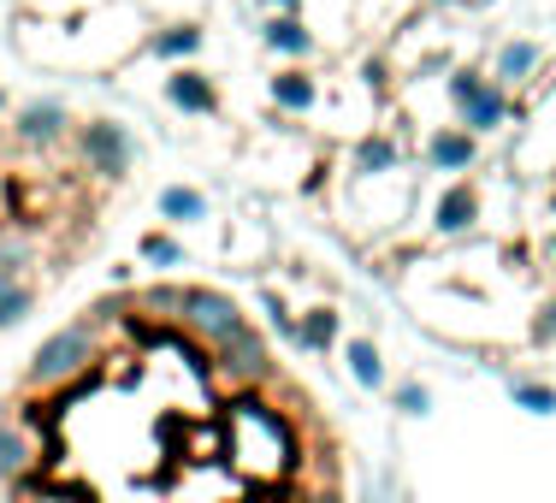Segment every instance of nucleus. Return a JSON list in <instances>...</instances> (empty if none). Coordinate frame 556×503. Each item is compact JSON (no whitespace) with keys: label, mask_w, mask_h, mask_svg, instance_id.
<instances>
[{"label":"nucleus","mask_w":556,"mask_h":503,"mask_svg":"<svg viewBox=\"0 0 556 503\" xmlns=\"http://www.w3.org/2000/svg\"><path fill=\"white\" fill-rule=\"evenodd\" d=\"M444 96H450V113H456V125L473 130V137H492V130H503L515 113H521L509 89H503L497 77L473 72V65H450Z\"/></svg>","instance_id":"1"},{"label":"nucleus","mask_w":556,"mask_h":503,"mask_svg":"<svg viewBox=\"0 0 556 503\" xmlns=\"http://www.w3.org/2000/svg\"><path fill=\"white\" fill-rule=\"evenodd\" d=\"M96 362V320H72L60 332H48L30 355V386H65V379H84Z\"/></svg>","instance_id":"2"},{"label":"nucleus","mask_w":556,"mask_h":503,"mask_svg":"<svg viewBox=\"0 0 556 503\" xmlns=\"http://www.w3.org/2000/svg\"><path fill=\"white\" fill-rule=\"evenodd\" d=\"M72 142H77L84 172L101 184H118L130 172V161H137V142H130V130L118 125V118H89V125L72 130Z\"/></svg>","instance_id":"3"},{"label":"nucleus","mask_w":556,"mask_h":503,"mask_svg":"<svg viewBox=\"0 0 556 503\" xmlns=\"http://www.w3.org/2000/svg\"><path fill=\"white\" fill-rule=\"evenodd\" d=\"M178 320L202 343H219L225 332L243 326V309H237V297H225L219 285H184L178 290Z\"/></svg>","instance_id":"4"},{"label":"nucleus","mask_w":556,"mask_h":503,"mask_svg":"<svg viewBox=\"0 0 556 503\" xmlns=\"http://www.w3.org/2000/svg\"><path fill=\"white\" fill-rule=\"evenodd\" d=\"M214 367L219 379H231V386H261V379L273 374V355H267V338L255 332V326H237V332H225L214 343Z\"/></svg>","instance_id":"5"},{"label":"nucleus","mask_w":556,"mask_h":503,"mask_svg":"<svg viewBox=\"0 0 556 503\" xmlns=\"http://www.w3.org/2000/svg\"><path fill=\"white\" fill-rule=\"evenodd\" d=\"M420 161H427V172L462 178V172L480 166V137L462 130V125H439V130H427V142H420Z\"/></svg>","instance_id":"6"},{"label":"nucleus","mask_w":556,"mask_h":503,"mask_svg":"<svg viewBox=\"0 0 556 503\" xmlns=\"http://www.w3.org/2000/svg\"><path fill=\"white\" fill-rule=\"evenodd\" d=\"M166 101L178 108L184 118H219V84L202 72V65H172L166 72Z\"/></svg>","instance_id":"7"},{"label":"nucleus","mask_w":556,"mask_h":503,"mask_svg":"<svg viewBox=\"0 0 556 503\" xmlns=\"http://www.w3.org/2000/svg\"><path fill=\"white\" fill-rule=\"evenodd\" d=\"M12 130H18V142H30V149H60L77 125L60 101H24V108L12 113Z\"/></svg>","instance_id":"8"},{"label":"nucleus","mask_w":556,"mask_h":503,"mask_svg":"<svg viewBox=\"0 0 556 503\" xmlns=\"http://www.w3.org/2000/svg\"><path fill=\"white\" fill-rule=\"evenodd\" d=\"M473 225H480V190H473V178H450L444 196L432 202V231L439 237H468Z\"/></svg>","instance_id":"9"},{"label":"nucleus","mask_w":556,"mask_h":503,"mask_svg":"<svg viewBox=\"0 0 556 503\" xmlns=\"http://www.w3.org/2000/svg\"><path fill=\"white\" fill-rule=\"evenodd\" d=\"M267 101L278 113H314L320 108V77L308 72V65H278V72L267 77Z\"/></svg>","instance_id":"10"},{"label":"nucleus","mask_w":556,"mask_h":503,"mask_svg":"<svg viewBox=\"0 0 556 503\" xmlns=\"http://www.w3.org/2000/svg\"><path fill=\"white\" fill-rule=\"evenodd\" d=\"M261 42H267L278 60H308L314 48H320V36L302 24V12H267V24H261Z\"/></svg>","instance_id":"11"},{"label":"nucleus","mask_w":556,"mask_h":503,"mask_svg":"<svg viewBox=\"0 0 556 503\" xmlns=\"http://www.w3.org/2000/svg\"><path fill=\"white\" fill-rule=\"evenodd\" d=\"M202 48H207V30H202L195 18H166L161 30L149 36V54L166 60V65H190Z\"/></svg>","instance_id":"12"},{"label":"nucleus","mask_w":556,"mask_h":503,"mask_svg":"<svg viewBox=\"0 0 556 503\" xmlns=\"http://www.w3.org/2000/svg\"><path fill=\"white\" fill-rule=\"evenodd\" d=\"M343 343V314L332 309V302H314V309L296 314V350L308 355H332Z\"/></svg>","instance_id":"13"},{"label":"nucleus","mask_w":556,"mask_h":503,"mask_svg":"<svg viewBox=\"0 0 556 503\" xmlns=\"http://www.w3.org/2000/svg\"><path fill=\"white\" fill-rule=\"evenodd\" d=\"M539 65H545V48H539V42H527V36H521V42H503V48H497L492 77H497V84L515 96V89H527V84L539 77Z\"/></svg>","instance_id":"14"},{"label":"nucleus","mask_w":556,"mask_h":503,"mask_svg":"<svg viewBox=\"0 0 556 503\" xmlns=\"http://www.w3.org/2000/svg\"><path fill=\"white\" fill-rule=\"evenodd\" d=\"M350 166H355V178H391L403 166V149H396V137H386V130H367L350 149Z\"/></svg>","instance_id":"15"},{"label":"nucleus","mask_w":556,"mask_h":503,"mask_svg":"<svg viewBox=\"0 0 556 503\" xmlns=\"http://www.w3.org/2000/svg\"><path fill=\"white\" fill-rule=\"evenodd\" d=\"M154 208H161V219L178 225V231H184V225H202L207 219V196L195 190V184H166V190L154 196Z\"/></svg>","instance_id":"16"},{"label":"nucleus","mask_w":556,"mask_h":503,"mask_svg":"<svg viewBox=\"0 0 556 503\" xmlns=\"http://www.w3.org/2000/svg\"><path fill=\"white\" fill-rule=\"evenodd\" d=\"M343 362H350V379L362 391H386V355H379L374 338H350L343 343Z\"/></svg>","instance_id":"17"},{"label":"nucleus","mask_w":556,"mask_h":503,"mask_svg":"<svg viewBox=\"0 0 556 503\" xmlns=\"http://www.w3.org/2000/svg\"><path fill=\"white\" fill-rule=\"evenodd\" d=\"M30 468H36L30 439H24V427H18V420H7V427H0V486L30 480Z\"/></svg>","instance_id":"18"},{"label":"nucleus","mask_w":556,"mask_h":503,"mask_svg":"<svg viewBox=\"0 0 556 503\" xmlns=\"http://www.w3.org/2000/svg\"><path fill=\"white\" fill-rule=\"evenodd\" d=\"M30 314H36V285L30 279H7V273H0V332L24 326Z\"/></svg>","instance_id":"19"},{"label":"nucleus","mask_w":556,"mask_h":503,"mask_svg":"<svg viewBox=\"0 0 556 503\" xmlns=\"http://www.w3.org/2000/svg\"><path fill=\"white\" fill-rule=\"evenodd\" d=\"M509 403L527 408V415H556V386H545V379H509Z\"/></svg>","instance_id":"20"},{"label":"nucleus","mask_w":556,"mask_h":503,"mask_svg":"<svg viewBox=\"0 0 556 503\" xmlns=\"http://www.w3.org/2000/svg\"><path fill=\"white\" fill-rule=\"evenodd\" d=\"M137 255L149 261V267H184V243L172 231H142L137 237Z\"/></svg>","instance_id":"21"},{"label":"nucleus","mask_w":556,"mask_h":503,"mask_svg":"<svg viewBox=\"0 0 556 503\" xmlns=\"http://www.w3.org/2000/svg\"><path fill=\"white\" fill-rule=\"evenodd\" d=\"M36 261V243L30 237H0V273H7V279H24V267H30Z\"/></svg>","instance_id":"22"},{"label":"nucleus","mask_w":556,"mask_h":503,"mask_svg":"<svg viewBox=\"0 0 556 503\" xmlns=\"http://www.w3.org/2000/svg\"><path fill=\"white\" fill-rule=\"evenodd\" d=\"M391 403H396V415H427V408H432V391L420 386V379H403V386L391 391Z\"/></svg>","instance_id":"23"},{"label":"nucleus","mask_w":556,"mask_h":503,"mask_svg":"<svg viewBox=\"0 0 556 503\" xmlns=\"http://www.w3.org/2000/svg\"><path fill=\"white\" fill-rule=\"evenodd\" d=\"M178 290L184 285H149V290H137V309L142 314H178Z\"/></svg>","instance_id":"24"},{"label":"nucleus","mask_w":556,"mask_h":503,"mask_svg":"<svg viewBox=\"0 0 556 503\" xmlns=\"http://www.w3.org/2000/svg\"><path fill=\"white\" fill-rule=\"evenodd\" d=\"M261 302H267V320H273V332L296 343V314H290V302L278 297V290H261Z\"/></svg>","instance_id":"25"},{"label":"nucleus","mask_w":556,"mask_h":503,"mask_svg":"<svg viewBox=\"0 0 556 503\" xmlns=\"http://www.w3.org/2000/svg\"><path fill=\"white\" fill-rule=\"evenodd\" d=\"M527 338H533V343H556V297L545 302V309H539V320L527 326Z\"/></svg>","instance_id":"26"},{"label":"nucleus","mask_w":556,"mask_h":503,"mask_svg":"<svg viewBox=\"0 0 556 503\" xmlns=\"http://www.w3.org/2000/svg\"><path fill=\"white\" fill-rule=\"evenodd\" d=\"M267 12H302V0H267Z\"/></svg>","instance_id":"27"},{"label":"nucleus","mask_w":556,"mask_h":503,"mask_svg":"<svg viewBox=\"0 0 556 503\" xmlns=\"http://www.w3.org/2000/svg\"><path fill=\"white\" fill-rule=\"evenodd\" d=\"M420 7H432V12H444V7H462V0H420Z\"/></svg>","instance_id":"28"},{"label":"nucleus","mask_w":556,"mask_h":503,"mask_svg":"<svg viewBox=\"0 0 556 503\" xmlns=\"http://www.w3.org/2000/svg\"><path fill=\"white\" fill-rule=\"evenodd\" d=\"M308 503H343V498H338V492H314Z\"/></svg>","instance_id":"29"},{"label":"nucleus","mask_w":556,"mask_h":503,"mask_svg":"<svg viewBox=\"0 0 556 503\" xmlns=\"http://www.w3.org/2000/svg\"><path fill=\"white\" fill-rule=\"evenodd\" d=\"M77 503H96V498H77Z\"/></svg>","instance_id":"30"},{"label":"nucleus","mask_w":556,"mask_h":503,"mask_svg":"<svg viewBox=\"0 0 556 503\" xmlns=\"http://www.w3.org/2000/svg\"><path fill=\"white\" fill-rule=\"evenodd\" d=\"M0 108H7V96H0Z\"/></svg>","instance_id":"31"}]
</instances>
